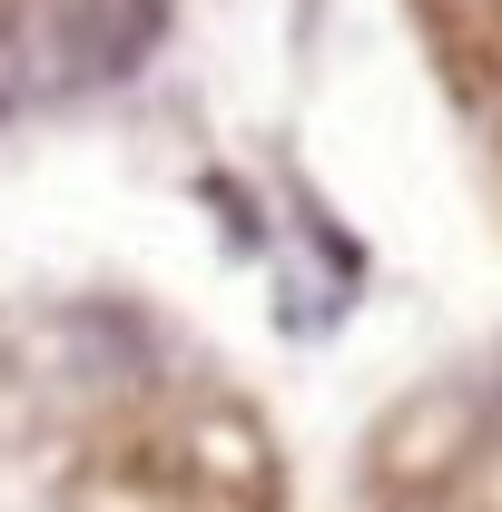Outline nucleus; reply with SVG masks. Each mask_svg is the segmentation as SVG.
<instances>
[{
	"instance_id": "obj_1",
	"label": "nucleus",
	"mask_w": 502,
	"mask_h": 512,
	"mask_svg": "<svg viewBox=\"0 0 502 512\" xmlns=\"http://www.w3.org/2000/svg\"><path fill=\"white\" fill-rule=\"evenodd\" d=\"M158 30H168V0H60L50 60H60V79H128L158 50Z\"/></svg>"
}]
</instances>
